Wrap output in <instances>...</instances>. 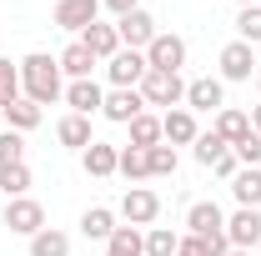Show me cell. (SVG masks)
<instances>
[{
	"label": "cell",
	"mask_w": 261,
	"mask_h": 256,
	"mask_svg": "<svg viewBox=\"0 0 261 256\" xmlns=\"http://www.w3.org/2000/svg\"><path fill=\"white\" fill-rule=\"evenodd\" d=\"M211 131H216L226 146H236L241 136H251V116H246V111H231V106H221V111H216V126H211Z\"/></svg>",
	"instance_id": "23"
},
{
	"label": "cell",
	"mask_w": 261,
	"mask_h": 256,
	"mask_svg": "<svg viewBox=\"0 0 261 256\" xmlns=\"http://www.w3.org/2000/svg\"><path fill=\"white\" fill-rule=\"evenodd\" d=\"M186 226H191V236H216V231H226V211L216 201H191L186 206Z\"/></svg>",
	"instance_id": "14"
},
{
	"label": "cell",
	"mask_w": 261,
	"mask_h": 256,
	"mask_svg": "<svg viewBox=\"0 0 261 256\" xmlns=\"http://www.w3.org/2000/svg\"><path fill=\"white\" fill-rule=\"evenodd\" d=\"M0 116H5V126H10V131H20V136H25V131H35L40 121H45V111H40L35 100H25V96H20V100H10Z\"/></svg>",
	"instance_id": "21"
},
{
	"label": "cell",
	"mask_w": 261,
	"mask_h": 256,
	"mask_svg": "<svg viewBox=\"0 0 261 256\" xmlns=\"http://www.w3.org/2000/svg\"><path fill=\"white\" fill-rule=\"evenodd\" d=\"M146 65L151 70H176L181 75V65H186V40L176 31H156V40L146 45Z\"/></svg>",
	"instance_id": "4"
},
{
	"label": "cell",
	"mask_w": 261,
	"mask_h": 256,
	"mask_svg": "<svg viewBox=\"0 0 261 256\" xmlns=\"http://www.w3.org/2000/svg\"><path fill=\"white\" fill-rule=\"evenodd\" d=\"M100 5H106L116 20H121V15H130V10H141V0H100Z\"/></svg>",
	"instance_id": "37"
},
{
	"label": "cell",
	"mask_w": 261,
	"mask_h": 256,
	"mask_svg": "<svg viewBox=\"0 0 261 256\" xmlns=\"http://www.w3.org/2000/svg\"><path fill=\"white\" fill-rule=\"evenodd\" d=\"M226 256H251V251H236V246H231V251H226Z\"/></svg>",
	"instance_id": "41"
},
{
	"label": "cell",
	"mask_w": 261,
	"mask_h": 256,
	"mask_svg": "<svg viewBox=\"0 0 261 256\" xmlns=\"http://www.w3.org/2000/svg\"><path fill=\"white\" fill-rule=\"evenodd\" d=\"M100 20V0H56V25L70 35H81L86 25Z\"/></svg>",
	"instance_id": "10"
},
{
	"label": "cell",
	"mask_w": 261,
	"mask_h": 256,
	"mask_svg": "<svg viewBox=\"0 0 261 256\" xmlns=\"http://www.w3.org/2000/svg\"><path fill=\"white\" fill-rule=\"evenodd\" d=\"M56 136H61V146H70V151H86L96 136H91V116H61V126H56Z\"/></svg>",
	"instance_id": "22"
},
{
	"label": "cell",
	"mask_w": 261,
	"mask_h": 256,
	"mask_svg": "<svg viewBox=\"0 0 261 256\" xmlns=\"http://www.w3.org/2000/svg\"><path fill=\"white\" fill-rule=\"evenodd\" d=\"M161 116H151V111H141L136 121H130V146L136 151H151V146H161Z\"/></svg>",
	"instance_id": "25"
},
{
	"label": "cell",
	"mask_w": 261,
	"mask_h": 256,
	"mask_svg": "<svg viewBox=\"0 0 261 256\" xmlns=\"http://www.w3.org/2000/svg\"><path fill=\"white\" fill-rule=\"evenodd\" d=\"M10 100H20V65H10L0 56V111H5Z\"/></svg>",
	"instance_id": "33"
},
{
	"label": "cell",
	"mask_w": 261,
	"mask_h": 256,
	"mask_svg": "<svg viewBox=\"0 0 261 256\" xmlns=\"http://www.w3.org/2000/svg\"><path fill=\"white\" fill-rule=\"evenodd\" d=\"M256 86H261V70H256Z\"/></svg>",
	"instance_id": "43"
},
{
	"label": "cell",
	"mask_w": 261,
	"mask_h": 256,
	"mask_svg": "<svg viewBox=\"0 0 261 256\" xmlns=\"http://www.w3.org/2000/svg\"><path fill=\"white\" fill-rule=\"evenodd\" d=\"M20 161H25V136H20V131H0V171H5V166H20Z\"/></svg>",
	"instance_id": "31"
},
{
	"label": "cell",
	"mask_w": 261,
	"mask_h": 256,
	"mask_svg": "<svg viewBox=\"0 0 261 256\" xmlns=\"http://www.w3.org/2000/svg\"><path fill=\"white\" fill-rule=\"evenodd\" d=\"M116 35H121L126 50H146V45L156 40V15H151V10H130V15L116 20Z\"/></svg>",
	"instance_id": "9"
},
{
	"label": "cell",
	"mask_w": 261,
	"mask_h": 256,
	"mask_svg": "<svg viewBox=\"0 0 261 256\" xmlns=\"http://www.w3.org/2000/svg\"><path fill=\"white\" fill-rule=\"evenodd\" d=\"M221 81H251L261 70V61H256V50L246 45V40H231V45H221Z\"/></svg>",
	"instance_id": "8"
},
{
	"label": "cell",
	"mask_w": 261,
	"mask_h": 256,
	"mask_svg": "<svg viewBox=\"0 0 261 256\" xmlns=\"http://www.w3.org/2000/svg\"><path fill=\"white\" fill-rule=\"evenodd\" d=\"M231 196H236V206L261 211V166H241V171L231 176Z\"/></svg>",
	"instance_id": "19"
},
{
	"label": "cell",
	"mask_w": 261,
	"mask_h": 256,
	"mask_svg": "<svg viewBox=\"0 0 261 256\" xmlns=\"http://www.w3.org/2000/svg\"><path fill=\"white\" fill-rule=\"evenodd\" d=\"M0 131H5V116H0Z\"/></svg>",
	"instance_id": "42"
},
{
	"label": "cell",
	"mask_w": 261,
	"mask_h": 256,
	"mask_svg": "<svg viewBox=\"0 0 261 256\" xmlns=\"http://www.w3.org/2000/svg\"><path fill=\"white\" fill-rule=\"evenodd\" d=\"M20 96L35 100L40 111H45L50 100H61V96H65L61 61H56V56H45V50H31V56L20 61Z\"/></svg>",
	"instance_id": "1"
},
{
	"label": "cell",
	"mask_w": 261,
	"mask_h": 256,
	"mask_svg": "<svg viewBox=\"0 0 261 256\" xmlns=\"http://www.w3.org/2000/svg\"><path fill=\"white\" fill-rule=\"evenodd\" d=\"M146 106H166V111H176L181 100H186V81L176 75V70H146V81L136 86Z\"/></svg>",
	"instance_id": "2"
},
{
	"label": "cell",
	"mask_w": 261,
	"mask_h": 256,
	"mask_svg": "<svg viewBox=\"0 0 261 256\" xmlns=\"http://www.w3.org/2000/svg\"><path fill=\"white\" fill-rule=\"evenodd\" d=\"M141 111H146L141 91H106V106H100V116H106V121H116V126H130Z\"/></svg>",
	"instance_id": "13"
},
{
	"label": "cell",
	"mask_w": 261,
	"mask_h": 256,
	"mask_svg": "<svg viewBox=\"0 0 261 256\" xmlns=\"http://www.w3.org/2000/svg\"><path fill=\"white\" fill-rule=\"evenodd\" d=\"M231 156L241 161V166H261V136L251 131V136H241L236 146H231Z\"/></svg>",
	"instance_id": "35"
},
{
	"label": "cell",
	"mask_w": 261,
	"mask_h": 256,
	"mask_svg": "<svg viewBox=\"0 0 261 256\" xmlns=\"http://www.w3.org/2000/svg\"><path fill=\"white\" fill-rule=\"evenodd\" d=\"M56 61H61V75H70V81H91V70L100 65L96 56H91V50L81 45V40H70V45H65Z\"/></svg>",
	"instance_id": "18"
},
{
	"label": "cell",
	"mask_w": 261,
	"mask_h": 256,
	"mask_svg": "<svg viewBox=\"0 0 261 256\" xmlns=\"http://www.w3.org/2000/svg\"><path fill=\"white\" fill-rule=\"evenodd\" d=\"M241 5H261V0H236V10H241Z\"/></svg>",
	"instance_id": "40"
},
{
	"label": "cell",
	"mask_w": 261,
	"mask_h": 256,
	"mask_svg": "<svg viewBox=\"0 0 261 256\" xmlns=\"http://www.w3.org/2000/svg\"><path fill=\"white\" fill-rule=\"evenodd\" d=\"M221 106H226V81L221 75L186 81V111H221Z\"/></svg>",
	"instance_id": "11"
},
{
	"label": "cell",
	"mask_w": 261,
	"mask_h": 256,
	"mask_svg": "<svg viewBox=\"0 0 261 256\" xmlns=\"http://www.w3.org/2000/svg\"><path fill=\"white\" fill-rule=\"evenodd\" d=\"M81 166H86V176L106 181V176H116V166H121V146H106V141H91V146L81 151Z\"/></svg>",
	"instance_id": "15"
},
{
	"label": "cell",
	"mask_w": 261,
	"mask_h": 256,
	"mask_svg": "<svg viewBox=\"0 0 261 256\" xmlns=\"http://www.w3.org/2000/svg\"><path fill=\"white\" fill-rule=\"evenodd\" d=\"M121 216H126V226H151L156 216H161V196L151 191V186H126Z\"/></svg>",
	"instance_id": "6"
},
{
	"label": "cell",
	"mask_w": 261,
	"mask_h": 256,
	"mask_svg": "<svg viewBox=\"0 0 261 256\" xmlns=\"http://www.w3.org/2000/svg\"><path fill=\"white\" fill-rule=\"evenodd\" d=\"M0 226H10L15 236H35V231H45V206H40L35 196H15V201L5 206V221Z\"/></svg>",
	"instance_id": "5"
},
{
	"label": "cell",
	"mask_w": 261,
	"mask_h": 256,
	"mask_svg": "<svg viewBox=\"0 0 261 256\" xmlns=\"http://www.w3.org/2000/svg\"><path fill=\"white\" fill-rule=\"evenodd\" d=\"M126 181H146L151 176V166H146V151H136V146H121V166H116Z\"/></svg>",
	"instance_id": "32"
},
{
	"label": "cell",
	"mask_w": 261,
	"mask_h": 256,
	"mask_svg": "<svg viewBox=\"0 0 261 256\" xmlns=\"http://www.w3.org/2000/svg\"><path fill=\"white\" fill-rule=\"evenodd\" d=\"M106 256H146V236H141V226H116L111 241H106Z\"/></svg>",
	"instance_id": "24"
},
{
	"label": "cell",
	"mask_w": 261,
	"mask_h": 256,
	"mask_svg": "<svg viewBox=\"0 0 261 256\" xmlns=\"http://www.w3.org/2000/svg\"><path fill=\"white\" fill-rule=\"evenodd\" d=\"M146 70H151V65H146V50H126V45H121V50L106 61L111 91H136V86L146 81Z\"/></svg>",
	"instance_id": "3"
},
{
	"label": "cell",
	"mask_w": 261,
	"mask_h": 256,
	"mask_svg": "<svg viewBox=\"0 0 261 256\" xmlns=\"http://www.w3.org/2000/svg\"><path fill=\"white\" fill-rule=\"evenodd\" d=\"M161 136H166V146H196V136H201L196 111H186V106L166 111V116H161Z\"/></svg>",
	"instance_id": "12"
},
{
	"label": "cell",
	"mask_w": 261,
	"mask_h": 256,
	"mask_svg": "<svg viewBox=\"0 0 261 256\" xmlns=\"http://www.w3.org/2000/svg\"><path fill=\"white\" fill-rule=\"evenodd\" d=\"M65 106H70L75 116H96L100 106H106V91H100L96 81H70V86H65Z\"/></svg>",
	"instance_id": "16"
},
{
	"label": "cell",
	"mask_w": 261,
	"mask_h": 256,
	"mask_svg": "<svg viewBox=\"0 0 261 256\" xmlns=\"http://www.w3.org/2000/svg\"><path fill=\"white\" fill-rule=\"evenodd\" d=\"M211 171H216V176H226V181H231V176H236V171H241V161H236V156H231V151H226V156L216 161V166H211Z\"/></svg>",
	"instance_id": "38"
},
{
	"label": "cell",
	"mask_w": 261,
	"mask_h": 256,
	"mask_svg": "<svg viewBox=\"0 0 261 256\" xmlns=\"http://www.w3.org/2000/svg\"><path fill=\"white\" fill-rule=\"evenodd\" d=\"M176 246H181V236L171 226H151L146 231V256H176Z\"/></svg>",
	"instance_id": "30"
},
{
	"label": "cell",
	"mask_w": 261,
	"mask_h": 256,
	"mask_svg": "<svg viewBox=\"0 0 261 256\" xmlns=\"http://www.w3.org/2000/svg\"><path fill=\"white\" fill-rule=\"evenodd\" d=\"M146 166H151V176H176V146H151L146 151Z\"/></svg>",
	"instance_id": "34"
},
{
	"label": "cell",
	"mask_w": 261,
	"mask_h": 256,
	"mask_svg": "<svg viewBox=\"0 0 261 256\" xmlns=\"http://www.w3.org/2000/svg\"><path fill=\"white\" fill-rule=\"evenodd\" d=\"M251 131H256V136H261V100H256V106H251Z\"/></svg>",
	"instance_id": "39"
},
{
	"label": "cell",
	"mask_w": 261,
	"mask_h": 256,
	"mask_svg": "<svg viewBox=\"0 0 261 256\" xmlns=\"http://www.w3.org/2000/svg\"><path fill=\"white\" fill-rule=\"evenodd\" d=\"M0 196H10V201H15V196H31V166H25V161L0 171Z\"/></svg>",
	"instance_id": "27"
},
{
	"label": "cell",
	"mask_w": 261,
	"mask_h": 256,
	"mask_svg": "<svg viewBox=\"0 0 261 256\" xmlns=\"http://www.w3.org/2000/svg\"><path fill=\"white\" fill-rule=\"evenodd\" d=\"M75 40H81V45H86L96 61H111V56L121 50V35H116V25H100V20H96V25H86Z\"/></svg>",
	"instance_id": "17"
},
{
	"label": "cell",
	"mask_w": 261,
	"mask_h": 256,
	"mask_svg": "<svg viewBox=\"0 0 261 256\" xmlns=\"http://www.w3.org/2000/svg\"><path fill=\"white\" fill-rule=\"evenodd\" d=\"M111 231H116V211L111 206H86L81 211V236L86 241H111Z\"/></svg>",
	"instance_id": "20"
},
{
	"label": "cell",
	"mask_w": 261,
	"mask_h": 256,
	"mask_svg": "<svg viewBox=\"0 0 261 256\" xmlns=\"http://www.w3.org/2000/svg\"><path fill=\"white\" fill-rule=\"evenodd\" d=\"M31 256H70V236L61 226H45V231L31 236Z\"/></svg>",
	"instance_id": "26"
},
{
	"label": "cell",
	"mask_w": 261,
	"mask_h": 256,
	"mask_svg": "<svg viewBox=\"0 0 261 256\" xmlns=\"http://www.w3.org/2000/svg\"><path fill=\"white\" fill-rule=\"evenodd\" d=\"M236 40L261 45V5H241V10H236Z\"/></svg>",
	"instance_id": "28"
},
{
	"label": "cell",
	"mask_w": 261,
	"mask_h": 256,
	"mask_svg": "<svg viewBox=\"0 0 261 256\" xmlns=\"http://www.w3.org/2000/svg\"><path fill=\"white\" fill-rule=\"evenodd\" d=\"M226 241L236 246V251H256L261 246V211L236 206V211L226 216Z\"/></svg>",
	"instance_id": "7"
},
{
	"label": "cell",
	"mask_w": 261,
	"mask_h": 256,
	"mask_svg": "<svg viewBox=\"0 0 261 256\" xmlns=\"http://www.w3.org/2000/svg\"><path fill=\"white\" fill-rule=\"evenodd\" d=\"M176 256H211V251H206V241H201V236H181Z\"/></svg>",
	"instance_id": "36"
},
{
	"label": "cell",
	"mask_w": 261,
	"mask_h": 256,
	"mask_svg": "<svg viewBox=\"0 0 261 256\" xmlns=\"http://www.w3.org/2000/svg\"><path fill=\"white\" fill-rule=\"evenodd\" d=\"M226 151H231V146H226V141H221V136H216V131H201V136H196V161H201L206 171H211L216 161L226 156Z\"/></svg>",
	"instance_id": "29"
}]
</instances>
